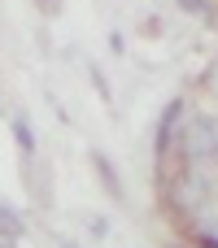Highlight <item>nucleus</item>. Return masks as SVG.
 I'll return each mask as SVG.
<instances>
[{"label": "nucleus", "mask_w": 218, "mask_h": 248, "mask_svg": "<svg viewBox=\"0 0 218 248\" xmlns=\"http://www.w3.org/2000/svg\"><path fill=\"white\" fill-rule=\"evenodd\" d=\"M188 161H201V157H218V126L210 118H197L188 126Z\"/></svg>", "instance_id": "nucleus-1"}, {"label": "nucleus", "mask_w": 218, "mask_h": 248, "mask_svg": "<svg viewBox=\"0 0 218 248\" xmlns=\"http://www.w3.org/2000/svg\"><path fill=\"white\" fill-rule=\"evenodd\" d=\"M26 227H22V218L9 209V205H0V240H17Z\"/></svg>", "instance_id": "nucleus-2"}, {"label": "nucleus", "mask_w": 218, "mask_h": 248, "mask_svg": "<svg viewBox=\"0 0 218 248\" xmlns=\"http://www.w3.org/2000/svg\"><path fill=\"white\" fill-rule=\"evenodd\" d=\"M96 170H101V179L109 183V192H114V196H122V183H118V174H114V166H109V157H105V153H96Z\"/></svg>", "instance_id": "nucleus-3"}, {"label": "nucleus", "mask_w": 218, "mask_h": 248, "mask_svg": "<svg viewBox=\"0 0 218 248\" xmlns=\"http://www.w3.org/2000/svg\"><path fill=\"white\" fill-rule=\"evenodd\" d=\"M13 135H17V148H26V153L35 148V131L26 126V118H13Z\"/></svg>", "instance_id": "nucleus-4"}, {"label": "nucleus", "mask_w": 218, "mask_h": 248, "mask_svg": "<svg viewBox=\"0 0 218 248\" xmlns=\"http://www.w3.org/2000/svg\"><path fill=\"white\" fill-rule=\"evenodd\" d=\"M184 9L188 13H205V0H184Z\"/></svg>", "instance_id": "nucleus-5"}, {"label": "nucleus", "mask_w": 218, "mask_h": 248, "mask_svg": "<svg viewBox=\"0 0 218 248\" xmlns=\"http://www.w3.org/2000/svg\"><path fill=\"white\" fill-rule=\"evenodd\" d=\"M0 248H13V240H0Z\"/></svg>", "instance_id": "nucleus-6"}, {"label": "nucleus", "mask_w": 218, "mask_h": 248, "mask_svg": "<svg viewBox=\"0 0 218 248\" xmlns=\"http://www.w3.org/2000/svg\"><path fill=\"white\" fill-rule=\"evenodd\" d=\"M61 248H74V244H61Z\"/></svg>", "instance_id": "nucleus-7"}]
</instances>
